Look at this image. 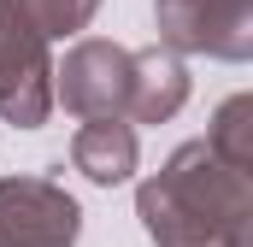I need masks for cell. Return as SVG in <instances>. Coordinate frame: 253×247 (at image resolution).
I'll return each instance as SVG.
<instances>
[{
  "instance_id": "cell-1",
  "label": "cell",
  "mask_w": 253,
  "mask_h": 247,
  "mask_svg": "<svg viewBox=\"0 0 253 247\" xmlns=\"http://www.w3.org/2000/svg\"><path fill=\"white\" fill-rule=\"evenodd\" d=\"M135 218L153 247H253V177L206 141H183L135 188Z\"/></svg>"
},
{
  "instance_id": "cell-2",
  "label": "cell",
  "mask_w": 253,
  "mask_h": 247,
  "mask_svg": "<svg viewBox=\"0 0 253 247\" xmlns=\"http://www.w3.org/2000/svg\"><path fill=\"white\" fill-rule=\"evenodd\" d=\"M0 118L12 129H42L53 118V53L47 36L0 0Z\"/></svg>"
},
{
  "instance_id": "cell-3",
  "label": "cell",
  "mask_w": 253,
  "mask_h": 247,
  "mask_svg": "<svg viewBox=\"0 0 253 247\" xmlns=\"http://www.w3.org/2000/svg\"><path fill=\"white\" fill-rule=\"evenodd\" d=\"M153 24H159V47L189 59L242 65L253 59V0H153Z\"/></svg>"
},
{
  "instance_id": "cell-4",
  "label": "cell",
  "mask_w": 253,
  "mask_h": 247,
  "mask_svg": "<svg viewBox=\"0 0 253 247\" xmlns=\"http://www.w3.org/2000/svg\"><path fill=\"white\" fill-rule=\"evenodd\" d=\"M83 206L53 177H0V247H77Z\"/></svg>"
},
{
  "instance_id": "cell-5",
  "label": "cell",
  "mask_w": 253,
  "mask_h": 247,
  "mask_svg": "<svg viewBox=\"0 0 253 247\" xmlns=\"http://www.w3.org/2000/svg\"><path fill=\"white\" fill-rule=\"evenodd\" d=\"M53 106L77 118H124L129 106V47L83 36L65 65H53Z\"/></svg>"
},
{
  "instance_id": "cell-6",
  "label": "cell",
  "mask_w": 253,
  "mask_h": 247,
  "mask_svg": "<svg viewBox=\"0 0 253 247\" xmlns=\"http://www.w3.org/2000/svg\"><path fill=\"white\" fill-rule=\"evenodd\" d=\"M189 100V65L165 47H135L129 53V106L124 124H165Z\"/></svg>"
},
{
  "instance_id": "cell-7",
  "label": "cell",
  "mask_w": 253,
  "mask_h": 247,
  "mask_svg": "<svg viewBox=\"0 0 253 247\" xmlns=\"http://www.w3.org/2000/svg\"><path fill=\"white\" fill-rule=\"evenodd\" d=\"M71 165L100 188H118L135 177L141 165V141H135V124L124 118H83V129L71 135Z\"/></svg>"
},
{
  "instance_id": "cell-8",
  "label": "cell",
  "mask_w": 253,
  "mask_h": 247,
  "mask_svg": "<svg viewBox=\"0 0 253 247\" xmlns=\"http://www.w3.org/2000/svg\"><path fill=\"white\" fill-rule=\"evenodd\" d=\"M206 147L230 165L253 177V94H230L218 112H212V129H206Z\"/></svg>"
},
{
  "instance_id": "cell-9",
  "label": "cell",
  "mask_w": 253,
  "mask_h": 247,
  "mask_svg": "<svg viewBox=\"0 0 253 247\" xmlns=\"http://www.w3.org/2000/svg\"><path fill=\"white\" fill-rule=\"evenodd\" d=\"M47 41H59V36H77V30H88L94 24V12H100V0H12Z\"/></svg>"
}]
</instances>
